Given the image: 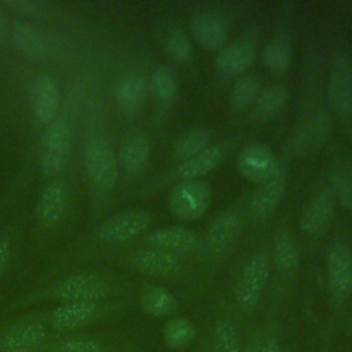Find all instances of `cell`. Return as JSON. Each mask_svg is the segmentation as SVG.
Here are the masks:
<instances>
[{
  "label": "cell",
  "mask_w": 352,
  "mask_h": 352,
  "mask_svg": "<svg viewBox=\"0 0 352 352\" xmlns=\"http://www.w3.org/2000/svg\"><path fill=\"white\" fill-rule=\"evenodd\" d=\"M111 305L99 302H62L44 315H32L54 334H70L100 322L111 311Z\"/></svg>",
  "instance_id": "1"
},
{
  "label": "cell",
  "mask_w": 352,
  "mask_h": 352,
  "mask_svg": "<svg viewBox=\"0 0 352 352\" xmlns=\"http://www.w3.org/2000/svg\"><path fill=\"white\" fill-rule=\"evenodd\" d=\"M111 292L106 278L94 272H80L67 275L45 292V297L62 302H99Z\"/></svg>",
  "instance_id": "2"
},
{
  "label": "cell",
  "mask_w": 352,
  "mask_h": 352,
  "mask_svg": "<svg viewBox=\"0 0 352 352\" xmlns=\"http://www.w3.org/2000/svg\"><path fill=\"white\" fill-rule=\"evenodd\" d=\"M54 333L33 316L0 327V352H44Z\"/></svg>",
  "instance_id": "3"
},
{
  "label": "cell",
  "mask_w": 352,
  "mask_h": 352,
  "mask_svg": "<svg viewBox=\"0 0 352 352\" xmlns=\"http://www.w3.org/2000/svg\"><path fill=\"white\" fill-rule=\"evenodd\" d=\"M210 204V190L201 180H182L168 195L169 210L182 220H197Z\"/></svg>",
  "instance_id": "4"
},
{
  "label": "cell",
  "mask_w": 352,
  "mask_h": 352,
  "mask_svg": "<svg viewBox=\"0 0 352 352\" xmlns=\"http://www.w3.org/2000/svg\"><path fill=\"white\" fill-rule=\"evenodd\" d=\"M270 275V263L265 253H257L245 265L236 285L235 300L245 309H253L260 301Z\"/></svg>",
  "instance_id": "5"
},
{
  "label": "cell",
  "mask_w": 352,
  "mask_h": 352,
  "mask_svg": "<svg viewBox=\"0 0 352 352\" xmlns=\"http://www.w3.org/2000/svg\"><path fill=\"white\" fill-rule=\"evenodd\" d=\"M236 166L246 180L256 184L267 183L282 170L274 153L261 143L246 146L238 157Z\"/></svg>",
  "instance_id": "6"
},
{
  "label": "cell",
  "mask_w": 352,
  "mask_h": 352,
  "mask_svg": "<svg viewBox=\"0 0 352 352\" xmlns=\"http://www.w3.org/2000/svg\"><path fill=\"white\" fill-rule=\"evenodd\" d=\"M85 169L96 190H111L118 176V162L113 148L106 142H95L89 144L85 153Z\"/></svg>",
  "instance_id": "7"
},
{
  "label": "cell",
  "mask_w": 352,
  "mask_h": 352,
  "mask_svg": "<svg viewBox=\"0 0 352 352\" xmlns=\"http://www.w3.org/2000/svg\"><path fill=\"white\" fill-rule=\"evenodd\" d=\"M327 95L333 109L344 118L352 116V62L348 56L333 58L329 73Z\"/></svg>",
  "instance_id": "8"
},
{
  "label": "cell",
  "mask_w": 352,
  "mask_h": 352,
  "mask_svg": "<svg viewBox=\"0 0 352 352\" xmlns=\"http://www.w3.org/2000/svg\"><path fill=\"white\" fill-rule=\"evenodd\" d=\"M70 146V132L67 125L58 120L47 129L41 148V169L45 175H58L66 164Z\"/></svg>",
  "instance_id": "9"
},
{
  "label": "cell",
  "mask_w": 352,
  "mask_h": 352,
  "mask_svg": "<svg viewBox=\"0 0 352 352\" xmlns=\"http://www.w3.org/2000/svg\"><path fill=\"white\" fill-rule=\"evenodd\" d=\"M329 289L336 298H346L352 293V252L344 243H334L327 254Z\"/></svg>",
  "instance_id": "10"
},
{
  "label": "cell",
  "mask_w": 352,
  "mask_h": 352,
  "mask_svg": "<svg viewBox=\"0 0 352 352\" xmlns=\"http://www.w3.org/2000/svg\"><path fill=\"white\" fill-rule=\"evenodd\" d=\"M151 214L146 210H128L114 216L102 227L100 236L109 243H121L142 234L150 224Z\"/></svg>",
  "instance_id": "11"
},
{
  "label": "cell",
  "mask_w": 352,
  "mask_h": 352,
  "mask_svg": "<svg viewBox=\"0 0 352 352\" xmlns=\"http://www.w3.org/2000/svg\"><path fill=\"white\" fill-rule=\"evenodd\" d=\"M331 131V118L326 111H319L309 117L294 135L290 147L298 154H308L319 148Z\"/></svg>",
  "instance_id": "12"
},
{
  "label": "cell",
  "mask_w": 352,
  "mask_h": 352,
  "mask_svg": "<svg viewBox=\"0 0 352 352\" xmlns=\"http://www.w3.org/2000/svg\"><path fill=\"white\" fill-rule=\"evenodd\" d=\"M131 263L138 271L151 276H176L183 270V261L177 254L157 249L136 253Z\"/></svg>",
  "instance_id": "13"
},
{
  "label": "cell",
  "mask_w": 352,
  "mask_h": 352,
  "mask_svg": "<svg viewBox=\"0 0 352 352\" xmlns=\"http://www.w3.org/2000/svg\"><path fill=\"white\" fill-rule=\"evenodd\" d=\"M241 227V216L235 210H227L221 213L208 228L206 246L209 253L221 254L224 253L234 239Z\"/></svg>",
  "instance_id": "14"
},
{
  "label": "cell",
  "mask_w": 352,
  "mask_h": 352,
  "mask_svg": "<svg viewBox=\"0 0 352 352\" xmlns=\"http://www.w3.org/2000/svg\"><path fill=\"white\" fill-rule=\"evenodd\" d=\"M147 242L153 249L177 254L191 252L197 245V235L188 228L172 226L153 231Z\"/></svg>",
  "instance_id": "15"
},
{
  "label": "cell",
  "mask_w": 352,
  "mask_h": 352,
  "mask_svg": "<svg viewBox=\"0 0 352 352\" xmlns=\"http://www.w3.org/2000/svg\"><path fill=\"white\" fill-rule=\"evenodd\" d=\"M191 32L198 44L208 50L224 48L228 37L224 21L208 12L198 14L191 19Z\"/></svg>",
  "instance_id": "16"
},
{
  "label": "cell",
  "mask_w": 352,
  "mask_h": 352,
  "mask_svg": "<svg viewBox=\"0 0 352 352\" xmlns=\"http://www.w3.org/2000/svg\"><path fill=\"white\" fill-rule=\"evenodd\" d=\"M32 103L40 121L48 122L55 117L59 106V88L51 76L43 74L36 78L32 87Z\"/></svg>",
  "instance_id": "17"
},
{
  "label": "cell",
  "mask_w": 352,
  "mask_h": 352,
  "mask_svg": "<svg viewBox=\"0 0 352 352\" xmlns=\"http://www.w3.org/2000/svg\"><path fill=\"white\" fill-rule=\"evenodd\" d=\"M286 180L283 169L267 183L258 184L256 191L250 198V213L256 219L267 217L280 202L285 194Z\"/></svg>",
  "instance_id": "18"
},
{
  "label": "cell",
  "mask_w": 352,
  "mask_h": 352,
  "mask_svg": "<svg viewBox=\"0 0 352 352\" xmlns=\"http://www.w3.org/2000/svg\"><path fill=\"white\" fill-rule=\"evenodd\" d=\"M67 205V188L59 182L48 183L40 192L36 212L44 224H55L65 213Z\"/></svg>",
  "instance_id": "19"
},
{
  "label": "cell",
  "mask_w": 352,
  "mask_h": 352,
  "mask_svg": "<svg viewBox=\"0 0 352 352\" xmlns=\"http://www.w3.org/2000/svg\"><path fill=\"white\" fill-rule=\"evenodd\" d=\"M334 210V197L330 191L319 192L301 216L300 227L308 235H319L327 227Z\"/></svg>",
  "instance_id": "20"
},
{
  "label": "cell",
  "mask_w": 352,
  "mask_h": 352,
  "mask_svg": "<svg viewBox=\"0 0 352 352\" xmlns=\"http://www.w3.org/2000/svg\"><path fill=\"white\" fill-rule=\"evenodd\" d=\"M254 59V47L248 41H236L221 48L216 56V66L226 76H236L249 69Z\"/></svg>",
  "instance_id": "21"
},
{
  "label": "cell",
  "mask_w": 352,
  "mask_h": 352,
  "mask_svg": "<svg viewBox=\"0 0 352 352\" xmlns=\"http://www.w3.org/2000/svg\"><path fill=\"white\" fill-rule=\"evenodd\" d=\"M44 352H110L107 342L94 334H55Z\"/></svg>",
  "instance_id": "22"
},
{
  "label": "cell",
  "mask_w": 352,
  "mask_h": 352,
  "mask_svg": "<svg viewBox=\"0 0 352 352\" xmlns=\"http://www.w3.org/2000/svg\"><path fill=\"white\" fill-rule=\"evenodd\" d=\"M224 157V151L220 146H209L204 151L183 160L177 166V175L183 180H197L214 168H217Z\"/></svg>",
  "instance_id": "23"
},
{
  "label": "cell",
  "mask_w": 352,
  "mask_h": 352,
  "mask_svg": "<svg viewBox=\"0 0 352 352\" xmlns=\"http://www.w3.org/2000/svg\"><path fill=\"white\" fill-rule=\"evenodd\" d=\"M140 308L153 318H166L176 309L175 296L161 286H146L139 297Z\"/></svg>",
  "instance_id": "24"
},
{
  "label": "cell",
  "mask_w": 352,
  "mask_h": 352,
  "mask_svg": "<svg viewBox=\"0 0 352 352\" xmlns=\"http://www.w3.org/2000/svg\"><path fill=\"white\" fill-rule=\"evenodd\" d=\"M11 37L25 56L37 60L45 55V43L40 32L28 22L16 21L11 28Z\"/></svg>",
  "instance_id": "25"
},
{
  "label": "cell",
  "mask_w": 352,
  "mask_h": 352,
  "mask_svg": "<svg viewBox=\"0 0 352 352\" xmlns=\"http://www.w3.org/2000/svg\"><path fill=\"white\" fill-rule=\"evenodd\" d=\"M147 84L143 76L132 73L125 76L117 87L118 104L126 111L139 110L146 99Z\"/></svg>",
  "instance_id": "26"
},
{
  "label": "cell",
  "mask_w": 352,
  "mask_h": 352,
  "mask_svg": "<svg viewBox=\"0 0 352 352\" xmlns=\"http://www.w3.org/2000/svg\"><path fill=\"white\" fill-rule=\"evenodd\" d=\"M148 153L150 144L143 135H135L129 138L122 146L120 154L122 168L129 173L140 172L148 160Z\"/></svg>",
  "instance_id": "27"
},
{
  "label": "cell",
  "mask_w": 352,
  "mask_h": 352,
  "mask_svg": "<svg viewBox=\"0 0 352 352\" xmlns=\"http://www.w3.org/2000/svg\"><path fill=\"white\" fill-rule=\"evenodd\" d=\"M197 336L195 326L186 318H173L166 322L162 330L164 342L169 349H183Z\"/></svg>",
  "instance_id": "28"
},
{
  "label": "cell",
  "mask_w": 352,
  "mask_h": 352,
  "mask_svg": "<svg viewBox=\"0 0 352 352\" xmlns=\"http://www.w3.org/2000/svg\"><path fill=\"white\" fill-rule=\"evenodd\" d=\"M289 99V91L280 85H271L264 89H260L256 100L254 107L258 116L270 117L278 113L286 104Z\"/></svg>",
  "instance_id": "29"
},
{
  "label": "cell",
  "mask_w": 352,
  "mask_h": 352,
  "mask_svg": "<svg viewBox=\"0 0 352 352\" xmlns=\"http://www.w3.org/2000/svg\"><path fill=\"white\" fill-rule=\"evenodd\" d=\"M210 146V138L204 129H191L182 135L175 144V154L177 158L187 160Z\"/></svg>",
  "instance_id": "30"
},
{
  "label": "cell",
  "mask_w": 352,
  "mask_h": 352,
  "mask_svg": "<svg viewBox=\"0 0 352 352\" xmlns=\"http://www.w3.org/2000/svg\"><path fill=\"white\" fill-rule=\"evenodd\" d=\"M264 65L274 73H285L292 60V50L283 40H274L268 43L263 52Z\"/></svg>",
  "instance_id": "31"
},
{
  "label": "cell",
  "mask_w": 352,
  "mask_h": 352,
  "mask_svg": "<svg viewBox=\"0 0 352 352\" xmlns=\"http://www.w3.org/2000/svg\"><path fill=\"white\" fill-rule=\"evenodd\" d=\"M150 88L154 96L161 102L173 99L177 91V82L173 72L166 66L157 67L151 74Z\"/></svg>",
  "instance_id": "32"
},
{
  "label": "cell",
  "mask_w": 352,
  "mask_h": 352,
  "mask_svg": "<svg viewBox=\"0 0 352 352\" xmlns=\"http://www.w3.org/2000/svg\"><path fill=\"white\" fill-rule=\"evenodd\" d=\"M298 258L300 252L294 239L286 234L279 235L274 246V260L276 267L283 272H289L297 265Z\"/></svg>",
  "instance_id": "33"
},
{
  "label": "cell",
  "mask_w": 352,
  "mask_h": 352,
  "mask_svg": "<svg viewBox=\"0 0 352 352\" xmlns=\"http://www.w3.org/2000/svg\"><path fill=\"white\" fill-rule=\"evenodd\" d=\"M260 92V84L253 76L239 77L231 89V100L236 107H246L254 103Z\"/></svg>",
  "instance_id": "34"
},
{
  "label": "cell",
  "mask_w": 352,
  "mask_h": 352,
  "mask_svg": "<svg viewBox=\"0 0 352 352\" xmlns=\"http://www.w3.org/2000/svg\"><path fill=\"white\" fill-rule=\"evenodd\" d=\"M331 186L337 199L345 208L352 209V168H337L331 176Z\"/></svg>",
  "instance_id": "35"
},
{
  "label": "cell",
  "mask_w": 352,
  "mask_h": 352,
  "mask_svg": "<svg viewBox=\"0 0 352 352\" xmlns=\"http://www.w3.org/2000/svg\"><path fill=\"white\" fill-rule=\"evenodd\" d=\"M214 352H239V341L234 326L230 323H219L213 334Z\"/></svg>",
  "instance_id": "36"
},
{
  "label": "cell",
  "mask_w": 352,
  "mask_h": 352,
  "mask_svg": "<svg viewBox=\"0 0 352 352\" xmlns=\"http://www.w3.org/2000/svg\"><path fill=\"white\" fill-rule=\"evenodd\" d=\"M166 51L176 62H186L191 56V43L182 29H175L166 38Z\"/></svg>",
  "instance_id": "37"
},
{
  "label": "cell",
  "mask_w": 352,
  "mask_h": 352,
  "mask_svg": "<svg viewBox=\"0 0 352 352\" xmlns=\"http://www.w3.org/2000/svg\"><path fill=\"white\" fill-rule=\"evenodd\" d=\"M4 4L23 15H33V14L40 12V4L36 1H29V0H11L10 1L8 0Z\"/></svg>",
  "instance_id": "38"
},
{
  "label": "cell",
  "mask_w": 352,
  "mask_h": 352,
  "mask_svg": "<svg viewBox=\"0 0 352 352\" xmlns=\"http://www.w3.org/2000/svg\"><path fill=\"white\" fill-rule=\"evenodd\" d=\"M10 256H11V248L8 241L1 239L0 241V276L4 272L8 261H10Z\"/></svg>",
  "instance_id": "39"
},
{
  "label": "cell",
  "mask_w": 352,
  "mask_h": 352,
  "mask_svg": "<svg viewBox=\"0 0 352 352\" xmlns=\"http://www.w3.org/2000/svg\"><path fill=\"white\" fill-rule=\"evenodd\" d=\"M260 352H280V346L275 340H270L265 342Z\"/></svg>",
  "instance_id": "40"
},
{
  "label": "cell",
  "mask_w": 352,
  "mask_h": 352,
  "mask_svg": "<svg viewBox=\"0 0 352 352\" xmlns=\"http://www.w3.org/2000/svg\"><path fill=\"white\" fill-rule=\"evenodd\" d=\"M6 33H7V26H6V18H4V14L0 8V43L4 40L6 37Z\"/></svg>",
  "instance_id": "41"
},
{
  "label": "cell",
  "mask_w": 352,
  "mask_h": 352,
  "mask_svg": "<svg viewBox=\"0 0 352 352\" xmlns=\"http://www.w3.org/2000/svg\"><path fill=\"white\" fill-rule=\"evenodd\" d=\"M245 352H257V349H256L254 346H249V348H248Z\"/></svg>",
  "instance_id": "42"
}]
</instances>
